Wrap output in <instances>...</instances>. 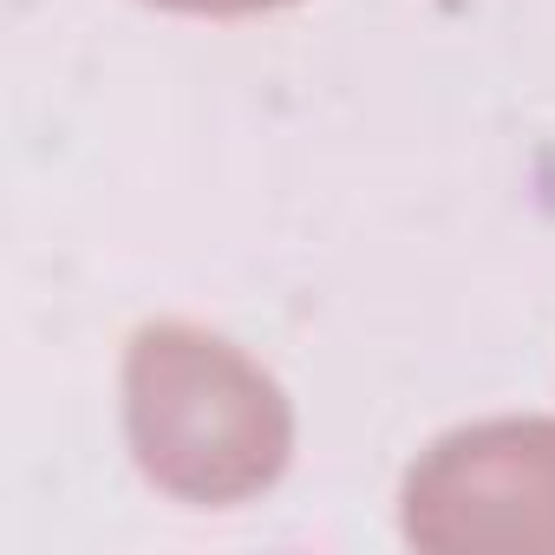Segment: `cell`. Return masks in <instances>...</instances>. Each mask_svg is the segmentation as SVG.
<instances>
[{"mask_svg":"<svg viewBox=\"0 0 555 555\" xmlns=\"http://www.w3.org/2000/svg\"><path fill=\"white\" fill-rule=\"evenodd\" d=\"M131 438L183 496H242L288 457V405L261 366L196 327H144L131 347Z\"/></svg>","mask_w":555,"mask_h":555,"instance_id":"cell-1","label":"cell"},{"mask_svg":"<svg viewBox=\"0 0 555 555\" xmlns=\"http://www.w3.org/2000/svg\"><path fill=\"white\" fill-rule=\"evenodd\" d=\"M418 548H555V418L451 431L405 477Z\"/></svg>","mask_w":555,"mask_h":555,"instance_id":"cell-2","label":"cell"},{"mask_svg":"<svg viewBox=\"0 0 555 555\" xmlns=\"http://www.w3.org/2000/svg\"><path fill=\"white\" fill-rule=\"evenodd\" d=\"M157 8H183V14H255V8H282V0H157Z\"/></svg>","mask_w":555,"mask_h":555,"instance_id":"cell-3","label":"cell"}]
</instances>
